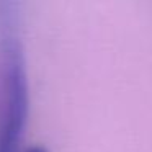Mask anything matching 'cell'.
Wrapping results in <instances>:
<instances>
[{"label": "cell", "instance_id": "obj_2", "mask_svg": "<svg viewBox=\"0 0 152 152\" xmlns=\"http://www.w3.org/2000/svg\"><path fill=\"white\" fill-rule=\"evenodd\" d=\"M25 152H49V151L44 149L43 145H31V147H28Z\"/></svg>", "mask_w": 152, "mask_h": 152}, {"label": "cell", "instance_id": "obj_1", "mask_svg": "<svg viewBox=\"0 0 152 152\" xmlns=\"http://www.w3.org/2000/svg\"><path fill=\"white\" fill-rule=\"evenodd\" d=\"M30 110L17 2H0V152H20Z\"/></svg>", "mask_w": 152, "mask_h": 152}]
</instances>
